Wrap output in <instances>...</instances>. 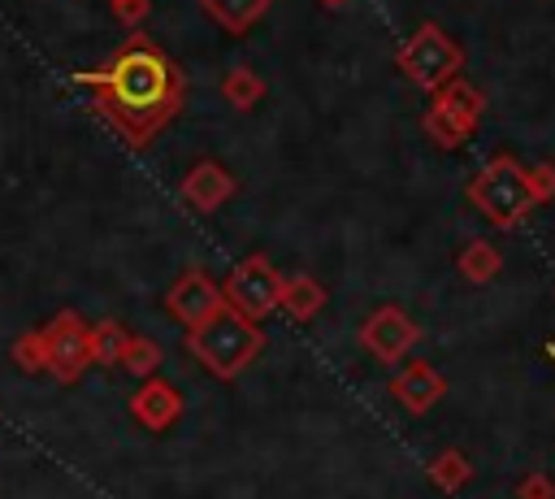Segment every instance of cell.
I'll return each instance as SVG.
<instances>
[{
  "label": "cell",
  "mask_w": 555,
  "mask_h": 499,
  "mask_svg": "<svg viewBox=\"0 0 555 499\" xmlns=\"http://www.w3.org/2000/svg\"><path fill=\"white\" fill-rule=\"evenodd\" d=\"M74 87L91 95V108L134 152H143L186 104L182 69L139 26L126 35V43L104 65L74 74Z\"/></svg>",
  "instance_id": "obj_1"
},
{
  "label": "cell",
  "mask_w": 555,
  "mask_h": 499,
  "mask_svg": "<svg viewBox=\"0 0 555 499\" xmlns=\"http://www.w3.org/2000/svg\"><path fill=\"white\" fill-rule=\"evenodd\" d=\"M264 347V330L260 321L243 317L238 308H221L217 317H208L199 330H186V351L221 382H234Z\"/></svg>",
  "instance_id": "obj_2"
},
{
  "label": "cell",
  "mask_w": 555,
  "mask_h": 499,
  "mask_svg": "<svg viewBox=\"0 0 555 499\" xmlns=\"http://www.w3.org/2000/svg\"><path fill=\"white\" fill-rule=\"evenodd\" d=\"M468 204L499 230H512L520 226L538 204H533V191H529V165H520L516 156L499 152L490 156L464 187Z\"/></svg>",
  "instance_id": "obj_3"
},
{
  "label": "cell",
  "mask_w": 555,
  "mask_h": 499,
  "mask_svg": "<svg viewBox=\"0 0 555 499\" xmlns=\"http://www.w3.org/2000/svg\"><path fill=\"white\" fill-rule=\"evenodd\" d=\"M395 65H399V74H403L412 87H421V91L434 95L438 87H447L451 78H460V69H464V48H460L438 22H421V26L399 43Z\"/></svg>",
  "instance_id": "obj_4"
},
{
  "label": "cell",
  "mask_w": 555,
  "mask_h": 499,
  "mask_svg": "<svg viewBox=\"0 0 555 499\" xmlns=\"http://www.w3.org/2000/svg\"><path fill=\"white\" fill-rule=\"evenodd\" d=\"M282 278H286V273H278V269H273V260H269L264 252H251L247 260H238V265L225 273L221 295H225V304H230V308H238L243 317L260 321V317L278 312Z\"/></svg>",
  "instance_id": "obj_5"
},
{
  "label": "cell",
  "mask_w": 555,
  "mask_h": 499,
  "mask_svg": "<svg viewBox=\"0 0 555 499\" xmlns=\"http://www.w3.org/2000/svg\"><path fill=\"white\" fill-rule=\"evenodd\" d=\"M43 334H48V351H52V360H48V373L56 378V382H78L82 378V369L91 364V325L74 312V308H61L48 325H43Z\"/></svg>",
  "instance_id": "obj_6"
},
{
  "label": "cell",
  "mask_w": 555,
  "mask_h": 499,
  "mask_svg": "<svg viewBox=\"0 0 555 499\" xmlns=\"http://www.w3.org/2000/svg\"><path fill=\"white\" fill-rule=\"evenodd\" d=\"M360 343H364V351H369L373 360L399 364V360L421 343V330H416V321H412L399 304H382V308H373V312L360 321Z\"/></svg>",
  "instance_id": "obj_7"
},
{
  "label": "cell",
  "mask_w": 555,
  "mask_h": 499,
  "mask_svg": "<svg viewBox=\"0 0 555 499\" xmlns=\"http://www.w3.org/2000/svg\"><path fill=\"white\" fill-rule=\"evenodd\" d=\"M165 308L182 330H199L208 317H217L225 308L221 286L204 273V269H186L169 291H165Z\"/></svg>",
  "instance_id": "obj_8"
},
{
  "label": "cell",
  "mask_w": 555,
  "mask_h": 499,
  "mask_svg": "<svg viewBox=\"0 0 555 499\" xmlns=\"http://www.w3.org/2000/svg\"><path fill=\"white\" fill-rule=\"evenodd\" d=\"M390 395L399 399L403 412L421 417V412H429V408L447 395V378H442L429 360H408V364L395 369V378H390Z\"/></svg>",
  "instance_id": "obj_9"
},
{
  "label": "cell",
  "mask_w": 555,
  "mask_h": 499,
  "mask_svg": "<svg viewBox=\"0 0 555 499\" xmlns=\"http://www.w3.org/2000/svg\"><path fill=\"white\" fill-rule=\"evenodd\" d=\"M234 191H238V182H234V174H230L221 161H195V165L182 174V182H178V195H182L195 213H217Z\"/></svg>",
  "instance_id": "obj_10"
},
{
  "label": "cell",
  "mask_w": 555,
  "mask_h": 499,
  "mask_svg": "<svg viewBox=\"0 0 555 499\" xmlns=\"http://www.w3.org/2000/svg\"><path fill=\"white\" fill-rule=\"evenodd\" d=\"M130 412H134V421L143 425V430H152V434H160V430H169L178 417H182V395H178V386L173 382H165V378H143V386L130 395Z\"/></svg>",
  "instance_id": "obj_11"
},
{
  "label": "cell",
  "mask_w": 555,
  "mask_h": 499,
  "mask_svg": "<svg viewBox=\"0 0 555 499\" xmlns=\"http://www.w3.org/2000/svg\"><path fill=\"white\" fill-rule=\"evenodd\" d=\"M325 304H330V291H325L317 278H308V273H286V278H282L278 308H282L291 321H312Z\"/></svg>",
  "instance_id": "obj_12"
},
{
  "label": "cell",
  "mask_w": 555,
  "mask_h": 499,
  "mask_svg": "<svg viewBox=\"0 0 555 499\" xmlns=\"http://www.w3.org/2000/svg\"><path fill=\"white\" fill-rule=\"evenodd\" d=\"M421 126H425V135H429L442 152L464 148V143H468V135L477 130V121H473V117H464L460 108H451V104H442V100H429V108H425Z\"/></svg>",
  "instance_id": "obj_13"
},
{
  "label": "cell",
  "mask_w": 555,
  "mask_h": 499,
  "mask_svg": "<svg viewBox=\"0 0 555 499\" xmlns=\"http://www.w3.org/2000/svg\"><path fill=\"white\" fill-rule=\"evenodd\" d=\"M199 4H204V13H208L221 30H230V35L251 30V26L269 13V0H199Z\"/></svg>",
  "instance_id": "obj_14"
},
{
  "label": "cell",
  "mask_w": 555,
  "mask_h": 499,
  "mask_svg": "<svg viewBox=\"0 0 555 499\" xmlns=\"http://www.w3.org/2000/svg\"><path fill=\"white\" fill-rule=\"evenodd\" d=\"M455 269L468 278V282H490V278H499L503 273V252L490 243V239H473V243H464V252L455 256Z\"/></svg>",
  "instance_id": "obj_15"
},
{
  "label": "cell",
  "mask_w": 555,
  "mask_h": 499,
  "mask_svg": "<svg viewBox=\"0 0 555 499\" xmlns=\"http://www.w3.org/2000/svg\"><path fill=\"white\" fill-rule=\"evenodd\" d=\"M425 477L438 486V490H460L473 482V460L460 451V447H442L429 464H425Z\"/></svg>",
  "instance_id": "obj_16"
},
{
  "label": "cell",
  "mask_w": 555,
  "mask_h": 499,
  "mask_svg": "<svg viewBox=\"0 0 555 499\" xmlns=\"http://www.w3.org/2000/svg\"><path fill=\"white\" fill-rule=\"evenodd\" d=\"M221 100H225L230 108H256V104L264 100V78H260L256 69H247V65H234V69H225V78H221Z\"/></svg>",
  "instance_id": "obj_17"
},
{
  "label": "cell",
  "mask_w": 555,
  "mask_h": 499,
  "mask_svg": "<svg viewBox=\"0 0 555 499\" xmlns=\"http://www.w3.org/2000/svg\"><path fill=\"white\" fill-rule=\"evenodd\" d=\"M126 338H130V334H126V325H121V321H113V317L95 321V325H91V364H104V369L121 364Z\"/></svg>",
  "instance_id": "obj_18"
},
{
  "label": "cell",
  "mask_w": 555,
  "mask_h": 499,
  "mask_svg": "<svg viewBox=\"0 0 555 499\" xmlns=\"http://www.w3.org/2000/svg\"><path fill=\"white\" fill-rule=\"evenodd\" d=\"M9 356H13V364H17L22 373H48V360H52V351H48V334H43V330H26V334H17L13 347H9Z\"/></svg>",
  "instance_id": "obj_19"
},
{
  "label": "cell",
  "mask_w": 555,
  "mask_h": 499,
  "mask_svg": "<svg viewBox=\"0 0 555 499\" xmlns=\"http://www.w3.org/2000/svg\"><path fill=\"white\" fill-rule=\"evenodd\" d=\"M121 369L130 378H152L160 369V343H152L143 334H130L126 338V351H121Z\"/></svg>",
  "instance_id": "obj_20"
},
{
  "label": "cell",
  "mask_w": 555,
  "mask_h": 499,
  "mask_svg": "<svg viewBox=\"0 0 555 499\" xmlns=\"http://www.w3.org/2000/svg\"><path fill=\"white\" fill-rule=\"evenodd\" d=\"M529 191H533V204L555 200V165H529Z\"/></svg>",
  "instance_id": "obj_21"
},
{
  "label": "cell",
  "mask_w": 555,
  "mask_h": 499,
  "mask_svg": "<svg viewBox=\"0 0 555 499\" xmlns=\"http://www.w3.org/2000/svg\"><path fill=\"white\" fill-rule=\"evenodd\" d=\"M108 9H113V17L121 22V26H143V17L152 13V0H108Z\"/></svg>",
  "instance_id": "obj_22"
},
{
  "label": "cell",
  "mask_w": 555,
  "mask_h": 499,
  "mask_svg": "<svg viewBox=\"0 0 555 499\" xmlns=\"http://www.w3.org/2000/svg\"><path fill=\"white\" fill-rule=\"evenodd\" d=\"M516 499H555V477H546V473H529V477H520Z\"/></svg>",
  "instance_id": "obj_23"
},
{
  "label": "cell",
  "mask_w": 555,
  "mask_h": 499,
  "mask_svg": "<svg viewBox=\"0 0 555 499\" xmlns=\"http://www.w3.org/2000/svg\"><path fill=\"white\" fill-rule=\"evenodd\" d=\"M317 4H325V9H343L347 0H317Z\"/></svg>",
  "instance_id": "obj_24"
}]
</instances>
